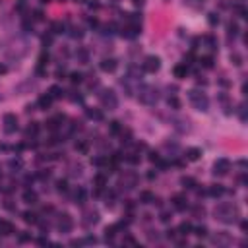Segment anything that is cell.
I'll list each match as a JSON object with an SVG mask.
<instances>
[{"label": "cell", "instance_id": "8", "mask_svg": "<svg viewBox=\"0 0 248 248\" xmlns=\"http://www.w3.org/2000/svg\"><path fill=\"white\" fill-rule=\"evenodd\" d=\"M173 72H175V78L182 80V78H186V74H188V66H186V64H176Z\"/></svg>", "mask_w": 248, "mask_h": 248}, {"label": "cell", "instance_id": "32", "mask_svg": "<svg viewBox=\"0 0 248 248\" xmlns=\"http://www.w3.org/2000/svg\"><path fill=\"white\" fill-rule=\"evenodd\" d=\"M194 231H196V235H198V236H205V235H208V229H205L204 225H202V227H196Z\"/></svg>", "mask_w": 248, "mask_h": 248}, {"label": "cell", "instance_id": "40", "mask_svg": "<svg viewBox=\"0 0 248 248\" xmlns=\"http://www.w3.org/2000/svg\"><path fill=\"white\" fill-rule=\"evenodd\" d=\"M89 25H91V27H97V25H99V22H97L95 18H89Z\"/></svg>", "mask_w": 248, "mask_h": 248}, {"label": "cell", "instance_id": "1", "mask_svg": "<svg viewBox=\"0 0 248 248\" xmlns=\"http://www.w3.org/2000/svg\"><path fill=\"white\" fill-rule=\"evenodd\" d=\"M190 99L194 101V105L198 107V110H205V109H208V99H205V95L198 93L196 89H192V91H190Z\"/></svg>", "mask_w": 248, "mask_h": 248}, {"label": "cell", "instance_id": "4", "mask_svg": "<svg viewBox=\"0 0 248 248\" xmlns=\"http://www.w3.org/2000/svg\"><path fill=\"white\" fill-rule=\"evenodd\" d=\"M227 171H229V161L227 159H219V161H215V175H227Z\"/></svg>", "mask_w": 248, "mask_h": 248}, {"label": "cell", "instance_id": "7", "mask_svg": "<svg viewBox=\"0 0 248 248\" xmlns=\"http://www.w3.org/2000/svg\"><path fill=\"white\" fill-rule=\"evenodd\" d=\"M173 205H175L176 209H186V198H184L182 194H176V196H173Z\"/></svg>", "mask_w": 248, "mask_h": 248}, {"label": "cell", "instance_id": "12", "mask_svg": "<svg viewBox=\"0 0 248 248\" xmlns=\"http://www.w3.org/2000/svg\"><path fill=\"white\" fill-rule=\"evenodd\" d=\"M51 103H52V97H51L49 93H47V95H41V97H39V107H41V109H49Z\"/></svg>", "mask_w": 248, "mask_h": 248}, {"label": "cell", "instance_id": "5", "mask_svg": "<svg viewBox=\"0 0 248 248\" xmlns=\"http://www.w3.org/2000/svg\"><path fill=\"white\" fill-rule=\"evenodd\" d=\"M101 70L103 72H114V70H117V60H114V58H103Z\"/></svg>", "mask_w": 248, "mask_h": 248}, {"label": "cell", "instance_id": "36", "mask_svg": "<svg viewBox=\"0 0 248 248\" xmlns=\"http://www.w3.org/2000/svg\"><path fill=\"white\" fill-rule=\"evenodd\" d=\"M52 27H54V33H62V29H64V25H62V23H54V25H52Z\"/></svg>", "mask_w": 248, "mask_h": 248}, {"label": "cell", "instance_id": "13", "mask_svg": "<svg viewBox=\"0 0 248 248\" xmlns=\"http://www.w3.org/2000/svg\"><path fill=\"white\" fill-rule=\"evenodd\" d=\"M23 202H27V204H37V194L33 192V190H25V192H23Z\"/></svg>", "mask_w": 248, "mask_h": 248}, {"label": "cell", "instance_id": "31", "mask_svg": "<svg viewBox=\"0 0 248 248\" xmlns=\"http://www.w3.org/2000/svg\"><path fill=\"white\" fill-rule=\"evenodd\" d=\"M227 29H229V35H236V29H239V25L231 22L229 25H227Z\"/></svg>", "mask_w": 248, "mask_h": 248}, {"label": "cell", "instance_id": "47", "mask_svg": "<svg viewBox=\"0 0 248 248\" xmlns=\"http://www.w3.org/2000/svg\"><path fill=\"white\" fill-rule=\"evenodd\" d=\"M134 4H141V0H134Z\"/></svg>", "mask_w": 248, "mask_h": 248}, {"label": "cell", "instance_id": "15", "mask_svg": "<svg viewBox=\"0 0 248 248\" xmlns=\"http://www.w3.org/2000/svg\"><path fill=\"white\" fill-rule=\"evenodd\" d=\"M140 200H141V202H144V204H151V202H157V198L153 196V194H151V192H141L140 194Z\"/></svg>", "mask_w": 248, "mask_h": 248}, {"label": "cell", "instance_id": "16", "mask_svg": "<svg viewBox=\"0 0 248 248\" xmlns=\"http://www.w3.org/2000/svg\"><path fill=\"white\" fill-rule=\"evenodd\" d=\"M49 95H51L52 99H60L62 95H64V91H62V89H60L58 86H52V87L49 89Z\"/></svg>", "mask_w": 248, "mask_h": 248}, {"label": "cell", "instance_id": "30", "mask_svg": "<svg viewBox=\"0 0 248 248\" xmlns=\"http://www.w3.org/2000/svg\"><path fill=\"white\" fill-rule=\"evenodd\" d=\"M56 186H58L60 192H66V190H68V180H58V182H56Z\"/></svg>", "mask_w": 248, "mask_h": 248}, {"label": "cell", "instance_id": "38", "mask_svg": "<svg viewBox=\"0 0 248 248\" xmlns=\"http://www.w3.org/2000/svg\"><path fill=\"white\" fill-rule=\"evenodd\" d=\"M128 161L132 163V165H136V163H140V157H136V155H132V157H128Z\"/></svg>", "mask_w": 248, "mask_h": 248}, {"label": "cell", "instance_id": "23", "mask_svg": "<svg viewBox=\"0 0 248 248\" xmlns=\"http://www.w3.org/2000/svg\"><path fill=\"white\" fill-rule=\"evenodd\" d=\"M76 151H80V153H87L89 145L86 144V141H78V144H76Z\"/></svg>", "mask_w": 248, "mask_h": 248}, {"label": "cell", "instance_id": "21", "mask_svg": "<svg viewBox=\"0 0 248 248\" xmlns=\"http://www.w3.org/2000/svg\"><path fill=\"white\" fill-rule=\"evenodd\" d=\"M107 93H109V95H103V103H105V105L110 103V107H114V105H117V99H114L113 91H107Z\"/></svg>", "mask_w": 248, "mask_h": 248}, {"label": "cell", "instance_id": "10", "mask_svg": "<svg viewBox=\"0 0 248 248\" xmlns=\"http://www.w3.org/2000/svg\"><path fill=\"white\" fill-rule=\"evenodd\" d=\"M22 219L25 221V223H29V225H35L37 221H39V219H37V213H33V211H23L22 213Z\"/></svg>", "mask_w": 248, "mask_h": 248}, {"label": "cell", "instance_id": "45", "mask_svg": "<svg viewBox=\"0 0 248 248\" xmlns=\"http://www.w3.org/2000/svg\"><path fill=\"white\" fill-rule=\"evenodd\" d=\"M47 242H49V240H47V239H39V244H41V246H45Z\"/></svg>", "mask_w": 248, "mask_h": 248}, {"label": "cell", "instance_id": "2", "mask_svg": "<svg viewBox=\"0 0 248 248\" xmlns=\"http://www.w3.org/2000/svg\"><path fill=\"white\" fill-rule=\"evenodd\" d=\"M18 130V118L14 114H4V132L6 134H12V132Z\"/></svg>", "mask_w": 248, "mask_h": 248}, {"label": "cell", "instance_id": "41", "mask_svg": "<svg viewBox=\"0 0 248 248\" xmlns=\"http://www.w3.org/2000/svg\"><path fill=\"white\" fill-rule=\"evenodd\" d=\"M231 58H233V60H235V64H236V66H239V64H240V56H239V54H233V56H231Z\"/></svg>", "mask_w": 248, "mask_h": 248}, {"label": "cell", "instance_id": "25", "mask_svg": "<svg viewBox=\"0 0 248 248\" xmlns=\"http://www.w3.org/2000/svg\"><path fill=\"white\" fill-rule=\"evenodd\" d=\"M82 80H83V76H82L80 72H72L70 74V82L72 83H82Z\"/></svg>", "mask_w": 248, "mask_h": 248}, {"label": "cell", "instance_id": "3", "mask_svg": "<svg viewBox=\"0 0 248 248\" xmlns=\"http://www.w3.org/2000/svg\"><path fill=\"white\" fill-rule=\"evenodd\" d=\"M159 66H161L159 56H147L145 62H144V70L145 72H157V70H159Z\"/></svg>", "mask_w": 248, "mask_h": 248}, {"label": "cell", "instance_id": "22", "mask_svg": "<svg viewBox=\"0 0 248 248\" xmlns=\"http://www.w3.org/2000/svg\"><path fill=\"white\" fill-rule=\"evenodd\" d=\"M223 192H225V188L221 186V184H213V186L209 188V194H211V196H221Z\"/></svg>", "mask_w": 248, "mask_h": 248}, {"label": "cell", "instance_id": "34", "mask_svg": "<svg viewBox=\"0 0 248 248\" xmlns=\"http://www.w3.org/2000/svg\"><path fill=\"white\" fill-rule=\"evenodd\" d=\"M149 161L157 163V161H159V153H155V151H151V153H149Z\"/></svg>", "mask_w": 248, "mask_h": 248}, {"label": "cell", "instance_id": "37", "mask_svg": "<svg viewBox=\"0 0 248 248\" xmlns=\"http://www.w3.org/2000/svg\"><path fill=\"white\" fill-rule=\"evenodd\" d=\"M10 167H22V161L19 159H12L10 161Z\"/></svg>", "mask_w": 248, "mask_h": 248}, {"label": "cell", "instance_id": "27", "mask_svg": "<svg viewBox=\"0 0 248 248\" xmlns=\"http://www.w3.org/2000/svg\"><path fill=\"white\" fill-rule=\"evenodd\" d=\"M93 165H97V167H101V165H109V159H105V157H95V159H91Z\"/></svg>", "mask_w": 248, "mask_h": 248}, {"label": "cell", "instance_id": "29", "mask_svg": "<svg viewBox=\"0 0 248 248\" xmlns=\"http://www.w3.org/2000/svg\"><path fill=\"white\" fill-rule=\"evenodd\" d=\"M169 107H173V109H178V107H180V101H178L176 97H171V99H169Z\"/></svg>", "mask_w": 248, "mask_h": 248}, {"label": "cell", "instance_id": "49", "mask_svg": "<svg viewBox=\"0 0 248 248\" xmlns=\"http://www.w3.org/2000/svg\"><path fill=\"white\" fill-rule=\"evenodd\" d=\"M43 2H49V0H43Z\"/></svg>", "mask_w": 248, "mask_h": 248}, {"label": "cell", "instance_id": "14", "mask_svg": "<svg viewBox=\"0 0 248 248\" xmlns=\"http://www.w3.org/2000/svg\"><path fill=\"white\" fill-rule=\"evenodd\" d=\"M93 184L97 188H103L105 184H107V176L103 175V173H99V175H95V178H93Z\"/></svg>", "mask_w": 248, "mask_h": 248}, {"label": "cell", "instance_id": "26", "mask_svg": "<svg viewBox=\"0 0 248 248\" xmlns=\"http://www.w3.org/2000/svg\"><path fill=\"white\" fill-rule=\"evenodd\" d=\"M83 200H86V190L80 188L76 192V204H83Z\"/></svg>", "mask_w": 248, "mask_h": 248}, {"label": "cell", "instance_id": "28", "mask_svg": "<svg viewBox=\"0 0 248 248\" xmlns=\"http://www.w3.org/2000/svg\"><path fill=\"white\" fill-rule=\"evenodd\" d=\"M182 184H184V188H194V186H196L194 178H190V176H184L182 178Z\"/></svg>", "mask_w": 248, "mask_h": 248}, {"label": "cell", "instance_id": "20", "mask_svg": "<svg viewBox=\"0 0 248 248\" xmlns=\"http://www.w3.org/2000/svg\"><path fill=\"white\" fill-rule=\"evenodd\" d=\"M200 64H202L204 68H211V66H213V56H211V54H205V56H202Z\"/></svg>", "mask_w": 248, "mask_h": 248}, {"label": "cell", "instance_id": "44", "mask_svg": "<svg viewBox=\"0 0 248 248\" xmlns=\"http://www.w3.org/2000/svg\"><path fill=\"white\" fill-rule=\"evenodd\" d=\"M89 8H99V2H93L91 0V2H89Z\"/></svg>", "mask_w": 248, "mask_h": 248}, {"label": "cell", "instance_id": "43", "mask_svg": "<svg viewBox=\"0 0 248 248\" xmlns=\"http://www.w3.org/2000/svg\"><path fill=\"white\" fill-rule=\"evenodd\" d=\"M72 31H74V33H72L74 37H82V35H83V33H82V29H72Z\"/></svg>", "mask_w": 248, "mask_h": 248}, {"label": "cell", "instance_id": "39", "mask_svg": "<svg viewBox=\"0 0 248 248\" xmlns=\"http://www.w3.org/2000/svg\"><path fill=\"white\" fill-rule=\"evenodd\" d=\"M219 18H215V14H209V23H217Z\"/></svg>", "mask_w": 248, "mask_h": 248}, {"label": "cell", "instance_id": "6", "mask_svg": "<svg viewBox=\"0 0 248 248\" xmlns=\"http://www.w3.org/2000/svg\"><path fill=\"white\" fill-rule=\"evenodd\" d=\"M140 33V25L138 23H134V25H130V27H126L124 31H122V35L124 37H128V39H134L136 35Z\"/></svg>", "mask_w": 248, "mask_h": 248}, {"label": "cell", "instance_id": "17", "mask_svg": "<svg viewBox=\"0 0 248 248\" xmlns=\"http://www.w3.org/2000/svg\"><path fill=\"white\" fill-rule=\"evenodd\" d=\"M39 134V124L37 122H31L27 126V130H25V136H37Z\"/></svg>", "mask_w": 248, "mask_h": 248}, {"label": "cell", "instance_id": "50", "mask_svg": "<svg viewBox=\"0 0 248 248\" xmlns=\"http://www.w3.org/2000/svg\"><path fill=\"white\" fill-rule=\"evenodd\" d=\"M60 2H62V0H60Z\"/></svg>", "mask_w": 248, "mask_h": 248}, {"label": "cell", "instance_id": "9", "mask_svg": "<svg viewBox=\"0 0 248 248\" xmlns=\"http://www.w3.org/2000/svg\"><path fill=\"white\" fill-rule=\"evenodd\" d=\"M14 225L10 221H0V233L2 235H14Z\"/></svg>", "mask_w": 248, "mask_h": 248}, {"label": "cell", "instance_id": "11", "mask_svg": "<svg viewBox=\"0 0 248 248\" xmlns=\"http://www.w3.org/2000/svg\"><path fill=\"white\" fill-rule=\"evenodd\" d=\"M200 155H202V151H200L198 147H190V149L186 151L188 161H198V159H200Z\"/></svg>", "mask_w": 248, "mask_h": 248}, {"label": "cell", "instance_id": "18", "mask_svg": "<svg viewBox=\"0 0 248 248\" xmlns=\"http://www.w3.org/2000/svg\"><path fill=\"white\" fill-rule=\"evenodd\" d=\"M109 130H110V134H120V132H122V126H120V122L118 120H113V122H110V126H109Z\"/></svg>", "mask_w": 248, "mask_h": 248}, {"label": "cell", "instance_id": "35", "mask_svg": "<svg viewBox=\"0 0 248 248\" xmlns=\"http://www.w3.org/2000/svg\"><path fill=\"white\" fill-rule=\"evenodd\" d=\"M33 18L37 19V22H39V19H43V12H41V10H35V12H33Z\"/></svg>", "mask_w": 248, "mask_h": 248}, {"label": "cell", "instance_id": "42", "mask_svg": "<svg viewBox=\"0 0 248 248\" xmlns=\"http://www.w3.org/2000/svg\"><path fill=\"white\" fill-rule=\"evenodd\" d=\"M31 236L29 235H19V242H25V240H29Z\"/></svg>", "mask_w": 248, "mask_h": 248}, {"label": "cell", "instance_id": "19", "mask_svg": "<svg viewBox=\"0 0 248 248\" xmlns=\"http://www.w3.org/2000/svg\"><path fill=\"white\" fill-rule=\"evenodd\" d=\"M87 117L89 118H95V120H103V113L97 109H87Z\"/></svg>", "mask_w": 248, "mask_h": 248}, {"label": "cell", "instance_id": "46", "mask_svg": "<svg viewBox=\"0 0 248 248\" xmlns=\"http://www.w3.org/2000/svg\"><path fill=\"white\" fill-rule=\"evenodd\" d=\"M4 72H6V66H4V64H0V74H4Z\"/></svg>", "mask_w": 248, "mask_h": 248}, {"label": "cell", "instance_id": "48", "mask_svg": "<svg viewBox=\"0 0 248 248\" xmlns=\"http://www.w3.org/2000/svg\"><path fill=\"white\" fill-rule=\"evenodd\" d=\"M76 2H83V0H76Z\"/></svg>", "mask_w": 248, "mask_h": 248}, {"label": "cell", "instance_id": "24", "mask_svg": "<svg viewBox=\"0 0 248 248\" xmlns=\"http://www.w3.org/2000/svg\"><path fill=\"white\" fill-rule=\"evenodd\" d=\"M178 231H180V235H188L190 231H192V225L184 221V223H180V227H178Z\"/></svg>", "mask_w": 248, "mask_h": 248}, {"label": "cell", "instance_id": "33", "mask_svg": "<svg viewBox=\"0 0 248 248\" xmlns=\"http://www.w3.org/2000/svg\"><path fill=\"white\" fill-rule=\"evenodd\" d=\"M47 62H49V54H47V52H43V54L39 56V64H41V66H45Z\"/></svg>", "mask_w": 248, "mask_h": 248}]
</instances>
